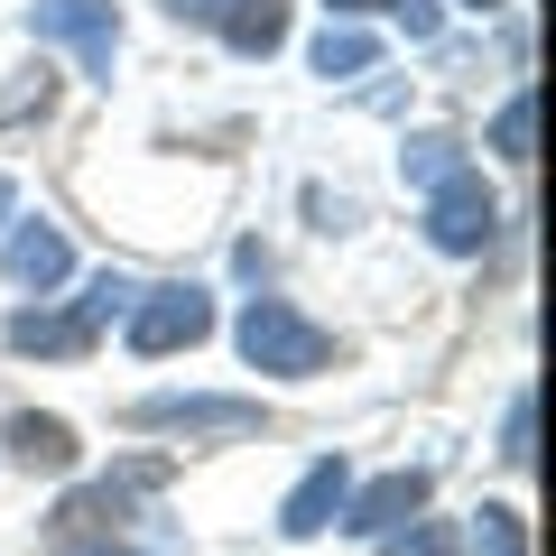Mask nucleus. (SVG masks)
Wrapping results in <instances>:
<instances>
[{
    "label": "nucleus",
    "instance_id": "12",
    "mask_svg": "<svg viewBox=\"0 0 556 556\" xmlns=\"http://www.w3.org/2000/svg\"><path fill=\"white\" fill-rule=\"evenodd\" d=\"M306 65H316L325 84H353V75H371V65H380V38H371V28H353V20H334Z\"/></svg>",
    "mask_w": 556,
    "mask_h": 556
},
{
    "label": "nucleus",
    "instance_id": "7",
    "mask_svg": "<svg viewBox=\"0 0 556 556\" xmlns=\"http://www.w3.org/2000/svg\"><path fill=\"white\" fill-rule=\"evenodd\" d=\"M343 492H353V464H343V455L306 464V482L278 501V529H288V538H325V529L343 519Z\"/></svg>",
    "mask_w": 556,
    "mask_h": 556
},
{
    "label": "nucleus",
    "instance_id": "11",
    "mask_svg": "<svg viewBox=\"0 0 556 556\" xmlns=\"http://www.w3.org/2000/svg\"><path fill=\"white\" fill-rule=\"evenodd\" d=\"M223 47H232V56L288 47V0H232V10H223Z\"/></svg>",
    "mask_w": 556,
    "mask_h": 556
},
{
    "label": "nucleus",
    "instance_id": "10",
    "mask_svg": "<svg viewBox=\"0 0 556 556\" xmlns=\"http://www.w3.org/2000/svg\"><path fill=\"white\" fill-rule=\"evenodd\" d=\"M0 445H10V464H28V473H75V427L65 417H38V408H20L10 427H0Z\"/></svg>",
    "mask_w": 556,
    "mask_h": 556
},
{
    "label": "nucleus",
    "instance_id": "22",
    "mask_svg": "<svg viewBox=\"0 0 556 556\" xmlns=\"http://www.w3.org/2000/svg\"><path fill=\"white\" fill-rule=\"evenodd\" d=\"M325 10H334V20H362V10H390V0H325Z\"/></svg>",
    "mask_w": 556,
    "mask_h": 556
},
{
    "label": "nucleus",
    "instance_id": "6",
    "mask_svg": "<svg viewBox=\"0 0 556 556\" xmlns=\"http://www.w3.org/2000/svg\"><path fill=\"white\" fill-rule=\"evenodd\" d=\"M427 492H437V473H427V464H399V473H380V482H362V492H343V519H334V529L390 538V529H408V519L427 510Z\"/></svg>",
    "mask_w": 556,
    "mask_h": 556
},
{
    "label": "nucleus",
    "instance_id": "24",
    "mask_svg": "<svg viewBox=\"0 0 556 556\" xmlns=\"http://www.w3.org/2000/svg\"><path fill=\"white\" fill-rule=\"evenodd\" d=\"M10 214H20V186H10V177H0V223H10Z\"/></svg>",
    "mask_w": 556,
    "mask_h": 556
},
{
    "label": "nucleus",
    "instance_id": "14",
    "mask_svg": "<svg viewBox=\"0 0 556 556\" xmlns=\"http://www.w3.org/2000/svg\"><path fill=\"white\" fill-rule=\"evenodd\" d=\"M455 167H464V149H455V139H445V130H417L408 149H399V177H408L417 195H427V186H437V177H455Z\"/></svg>",
    "mask_w": 556,
    "mask_h": 556
},
{
    "label": "nucleus",
    "instance_id": "5",
    "mask_svg": "<svg viewBox=\"0 0 556 556\" xmlns=\"http://www.w3.org/2000/svg\"><path fill=\"white\" fill-rule=\"evenodd\" d=\"M492 232H501V214H492V195H482V177H473V167H455V177H437V186H427V241H437V251L473 260Z\"/></svg>",
    "mask_w": 556,
    "mask_h": 556
},
{
    "label": "nucleus",
    "instance_id": "2",
    "mask_svg": "<svg viewBox=\"0 0 556 556\" xmlns=\"http://www.w3.org/2000/svg\"><path fill=\"white\" fill-rule=\"evenodd\" d=\"M204 334H214V288H195V278H167V288H139V306H130V353H139V362L195 353Z\"/></svg>",
    "mask_w": 556,
    "mask_h": 556
},
{
    "label": "nucleus",
    "instance_id": "8",
    "mask_svg": "<svg viewBox=\"0 0 556 556\" xmlns=\"http://www.w3.org/2000/svg\"><path fill=\"white\" fill-rule=\"evenodd\" d=\"M159 482H167V464H121L112 482H93V492H75V501H65V510H56V529L75 538V529H102V519H130V501H139V492H159Z\"/></svg>",
    "mask_w": 556,
    "mask_h": 556
},
{
    "label": "nucleus",
    "instance_id": "21",
    "mask_svg": "<svg viewBox=\"0 0 556 556\" xmlns=\"http://www.w3.org/2000/svg\"><path fill=\"white\" fill-rule=\"evenodd\" d=\"M399 10V28H408V38H437V0H390Z\"/></svg>",
    "mask_w": 556,
    "mask_h": 556
},
{
    "label": "nucleus",
    "instance_id": "18",
    "mask_svg": "<svg viewBox=\"0 0 556 556\" xmlns=\"http://www.w3.org/2000/svg\"><path fill=\"white\" fill-rule=\"evenodd\" d=\"M390 556H464V538L437 529V519H417V529H390Z\"/></svg>",
    "mask_w": 556,
    "mask_h": 556
},
{
    "label": "nucleus",
    "instance_id": "9",
    "mask_svg": "<svg viewBox=\"0 0 556 556\" xmlns=\"http://www.w3.org/2000/svg\"><path fill=\"white\" fill-rule=\"evenodd\" d=\"M65 269H75V241H65L47 214L10 232V288H38L47 298V288H65Z\"/></svg>",
    "mask_w": 556,
    "mask_h": 556
},
{
    "label": "nucleus",
    "instance_id": "15",
    "mask_svg": "<svg viewBox=\"0 0 556 556\" xmlns=\"http://www.w3.org/2000/svg\"><path fill=\"white\" fill-rule=\"evenodd\" d=\"M473 556H529V519L501 510V501H482L473 510Z\"/></svg>",
    "mask_w": 556,
    "mask_h": 556
},
{
    "label": "nucleus",
    "instance_id": "13",
    "mask_svg": "<svg viewBox=\"0 0 556 556\" xmlns=\"http://www.w3.org/2000/svg\"><path fill=\"white\" fill-rule=\"evenodd\" d=\"M84 343H93L84 316H47V306H20L10 316V353H84Z\"/></svg>",
    "mask_w": 556,
    "mask_h": 556
},
{
    "label": "nucleus",
    "instance_id": "25",
    "mask_svg": "<svg viewBox=\"0 0 556 556\" xmlns=\"http://www.w3.org/2000/svg\"><path fill=\"white\" fill-rule=\"evenodd\" d=\"M464 10H501V0H464Z\"/></svg>",
    "mask_w": 556,
    "mask_h": 556
},
{
    "label": "nucleus",
    "instance_id": "1",
    "mask_svg": "<svg viewBox=\"0 0 556 556\" xmlns=\"http://www.w3.org/2000/svg\"><path fill=\"white\" fill-rule=\"evenodd\" d=\"M232 343H241V362L269 371V380H316L325 362H334V334H325L316 316H298L288 298H251L241 325H232Z\"/></svg>",
    "mask_w": 556,
    "mask_h": 556
},
{
    "label": "nucleus",
    "instance_id": "17",
    "mask_svg": "<svg viewBox=\"0 0 556 556\" xmlns=\"http://www.w3.org/2000/svg\"><path fill=\"white\" fill-rule=\"evenodd\" d=\"M529 121H538V102L529 93H510V102H501V112H492V149H501V159H529Z\"/></svg>",
    "mask_w": 556,
    "mask_h": 556
},
{
    "label": "nucleus",
    "instance_id": "16",
    "mask_svg": "<svg viewBox=\"0 0 556 556\" xmlns=\"http://www.w3.org/2000/svg\"><path fill=\"white\" fill-rule=\"evenodd\" d=\"M130 306H139V278H130V269H102L93 288H84L75 316H84V325H112V316H130Z\"/></svg>",
    "mask_w": 556,
    "mask_h": 556
},
{
    "label": "nucleus",
    "instance_id": "23",
    "mask_svg": "<svg viewBox=\"0 0 556 556\" xmlns=\"http://www.w3.org/2000/svg\"><path fill=\"white\" fill-rule=\"evenodd\" d=\"M65 556H139V547H84V538H65Z\"/></svg>",
    "mask_w": 556,
    "mask_h": 556
},
{
    "label": "nucleus",
    "instance_id": "3",
    "mask_svg": "<svg viewBox=\"0 0 556 556\" xmlns=\"http://www.w3.org/2000/svg\"><path fill=\"white\" fill-rule=\"evenodd\" d=\"M28 38H38V47H65L93 84H112L121 10H112V0H28Z\"/></svg>",
    "mask_w": 556,
    "mask_h": 556
},
{
    "label": "nucleus",
    "instance_id": "19",
    "mask_svg": "<svg viewBox=\"0 0 556 556\" xmlns=\"http://www.w3.org/2000/svg\"><path fill=\"white\" fill-rule=\"evenodd\" d=\"M529 417H538V399L519 390V399H510V417H501V464H510V473H519V464L538 455V445H529Z\"/></svg>",
    "mask_w": 556,
    "mask_h": 556
},
{
    "label": "nucleus",
    "instance_id": "20",
    "mask_svg": "<svg viewBox=\"0 0 556 556\" xmlns=\"http://www.w3.org/2000/svg\"><path fill=\"white\" fill-rule=\"evenodd\" d=\"M223 10H232V0H167V20H177V28H223Z\"/></svg>",
    "mask_w": 556,
    "mask_h": 556
},
{
    "label": "nucleus",
    "instance_id": "4",
    "mask_svg": "<svg viewBox=\"0 0 556 556\" xmlns=\"http://www.w3.org/2000/svg\"><path fill=\"white\" fill-rule=\"evenodd\" d=\"M130 427H159V437H260V399L159 390V399H130Z\"/></svg>",
    "mask_w": 556,
    "mask_h": 556
}]
</instances>
